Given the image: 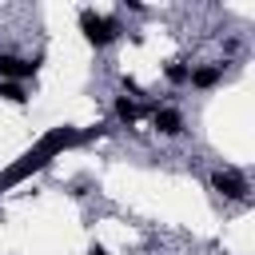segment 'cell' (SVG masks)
<instances>
[{
    "instance_id": "obj_8",
    "label": "cell",
    "mask_w": 255,
    "mask_h": 255,
    "mask_svg": "<svg viewBox=\"0 0 255 255\" xmlns=\"http://www.w3.org/2000/svg\"><path fill=\"white\" fill-rule=\"evenodd\" d=\"M0 96H4V100H12V104H24V100H28L20 84H0Z\"/></svg>"
},
{
    "instance_id": "obj_2",
    "label": "cell",
    "mask_w": 255,
    "mask_h": 255,
    "mask_svg": "<svg viewBox=\"0 0 255 255\" xmlns=\"http://www.w3.org/2000/svg\"><path fill=\"white\" fill-rule=\"evenodd\" d=\"M80 28H84L88 44H96V48L112 44V40H116V32H120V24H116V20H108V16H96V12H80Z\"/></svg>"
},
{
    "instance_id": "obj_7",
    "label": "cell",
    "mask_w": 255,
    "mask_h": 255,
    "mask_svg": "<svg viewBox=\"0 0 255 255\" xmlns=\"http://www.w3.org/2000/svg\"><path fill=\"white\" fill-rule=\"evenodd\" d=\"M219 80V68H199V72H191V84L195 88H211Z\"/></svg>"
},
{
    "instance_id": "obj_4",
    "label": "cell",
    "mask_w": 255,
    "mask_h": 255,
    "mask_svg": "<svg viewBox=\"0 0 255 255\" xmlns=\"http://www.w3.org/2000/svg\"><path fill=\"white\" fill-rule=\"evenodd\" d=\"M32 72H36V64L16 60V56H0V76H8V80H24V76H32Z\"/></svg>"
},
{
    "instance_id": "obj_10",
    "label": "cell",
    "mask_w": 255,
    "mask_h": 255,
    "mask_svg": "<svg viewBox=\"0 0 255 255\" xmlns=\"http://www.w3.org/2000/svg\"><path fill=\"white\" fill-rule=\"evenodd\" d=\"M88 255H104V247H92V251H88Z\"/></svg>"
},
{
    "instance_id": "obj_6",
    "label": "cell",
    "mask_w": 255,
    "mask_h": 255,
    "mask_svg": "<svg viewBox=\"0 0 255 255\" xmlns=\"http://www.w3.org/2000/svg\"><path fill=\"white\" fill-rule=\"evenodd\" d=\"M116 116H120L124 124H135V120H139V104H131V100L124 96V100H116Z\"/></svg>"
},
{
    "instance_id": "obj_5",
    "label": "cell",
    "mask_w": 255,
    "mask_h": 255,
    "mask_svg": "<svg viewBox=\"0 0 255 255\" xmlns=\"http://www.w3.org/2000/svg\"><path fill=\"white\" fill-rule=\"evenodd\" d=\"M151 120H155V128H159L163 135H179V131H183V120H179L175 112H167V108H155Z\"/></svg>"
},
{
    "instance_id": "obj_9",
    "label": "cell",
    "mask_w": 255,
    "mask_h": 255,
    "mask_svg": "<svg viewBox=\"0 0 255 255\" xmlns=\"http://www.w3.org/2000/svg\"><path fill=\"white\" fill-rule=\"evenodd\" d=\"M167 80H171V84H183V80H187V68H183V64H171V68H167Z\"/></svg>"
},
{
    "instance_id": "obj_3",
    "label": "cell",
    "mask_w": 255,
    "mask_h": 255,
    "mask_svg": "<svg viewBox=\"0 0 255 255\" xmlns=\"http://www.w3.org/2000/svg\"><path fill=\"white\" fill-rule=\"evenodd\" d=\"M211 183H215L227 199H243V195H247V187H243V179H239L235 171H215V175H211Z\"/></svg>"
},
{
    "instance_id": "obj_1",
    "label": "cell",
    "mask_w": 255,
    "mask_h": 255,
    "mask_svg": "<svg viewBox=\"0 0 255 255\" xmlns=\"http://www.w3.org/2000/svg\"><path fill=\"white\" fill-rule=\"evenodd\" d=\"M76 139H80V131H76V128H52V131H48V135H44V139H40V143H36V147H32V151L24 155V159H20V163H12V167H8L4 175H0V187H8V183H20L24 175L40 171V167H44V163H48V159H52L56 151L72 147Z\"/></svg>"
}]
</instances>
